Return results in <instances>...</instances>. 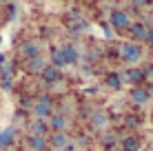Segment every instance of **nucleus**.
Instances as JSON below:
<instances>
[{"label":"nucleus","instance_id":"9d476101","mask_svg":"<svg viewBox=\"0 0 153 151\" xmlns=\"http://www.w3.org/2000/svg\"><path fill=\"white\" fill-rule=\"evenodd\" d=\"M129 98L135 102V105H146V102L151 100L149 93H146V89H142V87H133V89L129 91Z\"/></svg>","mask_w":153,"mask_h":151},{"label":"nucleus","instance_id":"39448f33","mask_svg":"<svg viewBox=\"0 0 153 151\" xmlns=\"http://www.w3.org/2000/svg\"><path fill=\"white\" fill-rule=\"evenodd\" d=\"M40 42L38 40H27V42L20 45V56H25V58H36V56H40Z\"/></svg>","mask_w":153,"mask_h":151},{"label":"nucleus","instance_id":"f257e3e1","mask_svg":"<svg viewBox=\"0 0 153 151\" xmlns=\"http://www.w3.org/2000/svg\"><path fill=\"white\" fill-rule=\"evenodd\" d=\"M120 58H122L126 65H135L144 58V49L138 45V42H124L120 47Z\"/></svg>","mask_w":153,"mask_h":151},{"label":"nucleus","instance_id":"f03ea898","mask_svg":"<svg viewBox=\"0 0 153 151\" xmlns=\"http://www.w3.org/2000/svg\"><path fill=\"white\" fill-rule=\"evenodd\" d=\"M109 25H111L113 29H118V31H126L131 27V18H129V13H126L124 9H113V11L109 13Z\"/></svg>","mask_w":153,"mask_h":151},{"label":"nucleus","instance_id":"0eeeda50","mask_svg":"<svg viewBox=\"0 0 153 151\" xmlns=\"http://www.w3.org/2000/svg\"><path fill=\"white\" fill-rule=\"evenodd\" d=\"M109 124V113L104 111V109H96V111H91V127L93 129H102Z\"/></svg>","mask_w":153,"mask_h":151},{"label":"nucleus","instance_id":"2eb2a0df","mask_svg":"<svg viewBox=\"0 0 153 151\" xmlns=\"http://www.w3.org/2000/svg\"><path fill=\"white\" fill-rule=\"evenodd\" d=\"M144 76H146V74H144V71H140V69H129L124 76H120V80H124V82H133V85H135V82H140Z\"/></svg>","mask_w":153,"mask_h":151},{"label":"nucleus","instance_id":"9b49d317","mask_svg":"<svg viewBox=\"0 0 153 151\" xmlns=\"http://www.w3.org/2000/svg\"><path fill=\"white\" fill-rule=\"evenodd\" d=\"M29 129H31V136H42L45 138V133L49 131V124L45 120H40V118H33V120L29 122Z\"/></svg>","mask_w":153,"mask_h":151},{"label":"nucleus","instance_id":"4468645a","mask_svg":"<svg viewBox=\"0 0 153 151\" xmlns=\"http://www.w3.org/2000/svg\"><path fill=\"white\" fill-rule=\"evenodd\" d=\"M27 144H29V149L31 151H45L49 144H47V138H42V136H31L27 140Z\"/></svg>","mask_w":153,"mask_h":151},{"label":"nucleus","instance_id":"6ab92c4d","mask_svg":"<svg viewBox=\"0 0 153 151\" xmlns=\"http://www.w3.org/2000/svg\"><path fill=\"white\" fill-rule=\"evenodd\" d=\"M122 149H124V151H140V140L133 138V136L124 138V140H122Z\"/></svg>","mask_w":153,"mask_h":151},{"label":"nucleus","instance_id":"f8f14e48","mask_svg":"<svg viewBox=\"0 0 153 151\" xmlns=\"http://www.w3.org/2000/svg\"><path fill=\"white\" fill-rule=\"evenodd\" d=\"M129 36L133 40H144V36H146V27H144V22H131V27H129ZM131 40V42H133Z\"/></svg>","mask_w":153,"mask_h":151},{"label":"nucleus","instance_id":"6e6552de","mask_svg":"<svg viewBox=\"0 0 153 151\" xmlns=\"http://www.w3.org/2000/svg\"><path fill=\"white\" fill-rule=\"evenodd\" d=\"M16 142V129L13 127H4L0 131V149H9Z\"/></svg>","mask_w":153,"mask_h":151},{"label":"nucleus","instance_id":"aec40b11","mask_svg":"<svg viewBox=\"0 0 153 151\" xmlns=\"http://www.w3.org/2000/svg\"><path fill=\"white\" fill-rule=\"evenodd\" d=\"M144 42H146V45H153V29H146V36H144Z\"/></svg>","mask_w":153,"mask_h":151},{"label":"nucleus","instance_id":"423d86ee","mask_svg":"<svg viewBox=\"0 0 153 151\" xmlns=\"http://www.w3.org/2000/svg\"><path fill=\"white\" fill-rule=\"evenodd\" d=\"M40 76H42V80H45L47 85H56V82L62 80V71L56 69V67H51V65H47L45 69L40 71Z\"/></svg>","mask_w":153,"mask_h":151},{"label":"nucleus","instance_id":"5701e85b","mask_svg":"<svg viewBox=\"0 0 153 151\" xmlns=\"http://www.w3.org/2000/svg\"><path fill=\"white\" fill-rule=\"evenodd\" d=\"M146 93H149V98H153V82H151L149 87H146Z\"/></svg>","mask_w":153,"mask_h":151},{"label":"nucleus","instance_id":"412c9836","mask_svg":"<svg viewBox=\"0 0 153 151\" xmlns=\"http://www.w3.org/2000/svg\"><path fill=\"white\" fill-rule=\"evenodd\" d=\"M113 142H115V136H107L104 138V144H107V147H113Z\"/></svg>","mask_w":153,"mask_h":151},{"label":"nucleus","instance_id":"1a4fd4ad","mask_svg":"<svg viewBox=\"0 0 153 151\" xmlns=\"http://www.w3.org/2000/svg\"><path fill=\"white\" fill-rule=\"evenodd\" d=\"M62 56H65L67 65H76V62L80 60V51H78V47H73V45H65L62 47Z\"/></svg>","mask_w":153,"mask_h":151},{"label":"nucleus","instance_id":"dca6fc26","mask_svg":"<svg viewBox=\"0 0 153 151\" xmlns=\"http://www.w3.org/2000/svg\"><path fill=\"white\" fill-rule=\"evenodd\" d=\"M27 69L31 71V74H40V71L45 69V60H42V56L29 58V60H27Z\"/></svg>","mask_w":153,"mask_h":151},{"label":"nucleus","instance_id":"ddd939ff","mask_svg":"<svg viewBox=\"0 0 153 151\" xmlns=\"http://www.w3.org/2000/svg\"><path fill=\"white\" fill-rule=\"evenodd\" d=\"M47 144L53 147V149H67V144H69V136H67V133H53Z\"/></svg>","mask_w":153,"mask_h":151},{"label":"nucleus","instance_id":"7ed1b4c3","mask_svg":"<svg viewBox=\"0 0 153 151\" xmlns=\"http://www.w3.org/2000/svg\"><path fill=\"white\" fill-rule=\"evenodd\" d=\"M51 113H53V102H51V98L40 96L38 100L33 102V116L40 118V120H45V118H49Z\"/></svg>","mask_w":153,"mask_h":151},{"label":"nucleus","instance_id":"b1692460","mask_svg":"<svg viewBox=\"0 0 153 151\" xmlns=\"http://www.w3.org/2000/svg\"><path fill=\"white\" fill-rule=\"evenodd\" d=\"M146 151H153V149H146Z\"/></svg>","mask_w":153,"mask_h":151},{"label":"nucleus","instance_id":"a211bd4d","mask_svg":"<svg viewBox=\"0 0 153 151\" xmlns=\"http://www.w3.org/2000/svg\"><path fill=\"white\" fill-rule=\"evenodd\" d=\"M104 82H107L109 89H120V87H122V80H120V74H118V71H111V74L104 78Z\"/></svg>","mask_w":153,"mask_h":151},{"label":"nucleus","instance_id":"20e7f679","mask_svg":"<svg viewBox=\"0 0 153 151\" xmlns=\"http://www.w3.org/2000/svg\"><path fill=\"white\" fill-rule=\"evenodd\" d=\"M47 124H49V129H51L53 133H65L67 127H69V120H67L65 113H51Z\"/></svg>","mask_w":153,"mask_h":151},{"label":"nucleus","instance_id":"4be33fe9","mask_svg":"<svg viewBox=\"0 0 153 151\" xmlns=\"http://www.w3.org/2000/svg\"><path fill=\"white\" fill-rule=\"evenodd\" d=\"M135 122H138V120H135V118H133V116H129V118H126V124H131V127H133V124H135Z\"/></svg>","mask_w":153,"mask_h":151},{"label":"nucleus","instance_id":"f3484780","mask_svg":"<svg viewBox=\"0 0 153 151\" xmlns=\"http://www.w3.org/2000/svg\"><path fill=\"white\" fill-rule=\"evenodd\" d=\"M67 62H65V56H62V49H53L51 51V67L56 69H62Z\"/></svg>","mask_w":153,"mask_h":151}]
</instances>
